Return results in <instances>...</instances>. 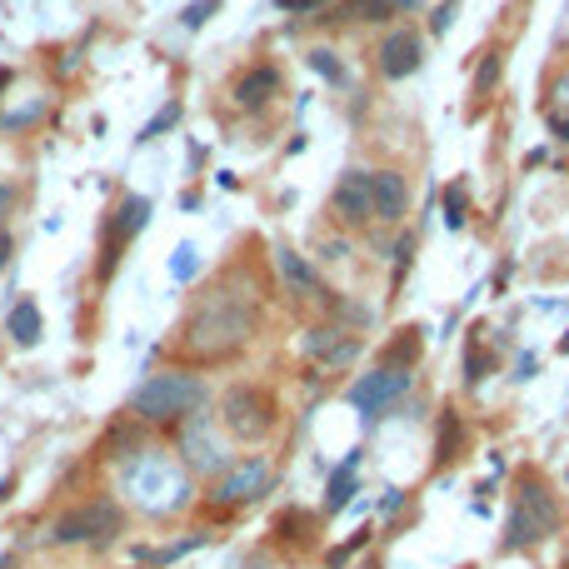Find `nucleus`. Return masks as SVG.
<instances>
[{"mask_svg":"<svg viewBox=\"0 0 569 569\" xmlns=\"http://www.w3.org/2000/svg\"><path fill=\"white\" fill-rule=\"evenodd\" d=\"M260 325V295L240 290V284H215L210 295H200L195 310L181 325V355L200 365H220L235 360L250 340H255Z\"/></svg>","mask_w":569,"mask_h":569,"instance_id":"nucleus-1","label":"nucleus"},{"mask_svg":"<svg viewBox=\"0 0 569 569\" xmlns=\"http://www.w3.org/2000/svg\"><path fill=\"white\" fill-rule=\"evenodd\" d=\"M569 510L564 500L550 490L534 465L514 470V494H510V514H504V534H500V554H534L564 530Z\"/></svg>","mask_w":569,"mask_h":569,"instance_id":"nucleus-2","label":"nucleus"},{"mask_svg":"<svg viewBox=\"0 0 569 569\" xmlns=\"http://www.w3.org/2000/svg\"><path fill=\"white\" fill-rule=\"evenodd\" d=\"M205 395H210V385L200 375L160 370V375L145 379V385H135L130 419H140V425H181V419H190L200 405H205Z\"/></svg>","mask_w":569,"mask_h":569,"instance_id":"nucleus-3","label":"nucleus"},{"mask_svg":"<svg viewBox=\"0 0 569 569\" xmlns=\"http://www.w3.org/2000/svg\"><path fill=\"white\" fill-rule=\"evenodd\" d=\"M280 425V405L265 385H230L220 395V429L240 445H265Z\"/></svg>","mask_w":569,"mask_h":569,"instance_id":"nucleus-4","label":"nucleus"},{"mask_svg":"<svg viewBox=\"0 0 569 569\" xmlns=\"http://www.w3.org/2000/svg\"><path fill=\"white\" fill-rule=\"evenodd\" d=\"M125 534V510L115 500H86L76 504V510L56 514V524L46 530V544H60V550H70V544H95V550H105V544H115Z\"/></svg>","mask_w":569,"mask_h":569,"instance_id":"nucleus-5","label":"nucleus"},{"mask_svg":"<svg viewBox=\"0 0 569 569\" xmlns=\"http://www.w3.org/2000/svg\"><path fill=\"white\" fill-rule=\"evenodd\" d=\"M130 490H135V500H140L145 510H155V514H171V510H181V504L190 500V480L171 455H140L130 465Z\"/></svg>","mask_w":569,"mask_h":569,"instance_id":"nucleus-6","label":"nucleus"},{"mask_svg":"<svg viewBox=\"0 0 569 569\" xmlns=\"http://www.w3.org/2000/svg\"><path fill=\"white\" fill-rule=\"evenodd\" d=\"M409 385H415V370H389V365H375V370H365L360 379H350L345 405H350L365 425H375L379 415H389V409L409 395Z\"/></svg>","mask_w":569,"mask_h":569,"instance_id":"nucleus-7","label":"nucleus"},{"mask_svg":"<svg viewBox=\"0 0 569 569\" xmlns=\"http://www.w3.org/2000/svg\"><path fill=\"white\" fill-rule=\"evenodd\" d=\"M181 465L190 470V474H205L210 484L220 480L235 460H230V445H225V435L215 429V419L210 415H190V419H181Z\"/></svg>","mask_w":569,"mask_h":569,"instance_id":"nucleus-8","label":"nucleus"},{"mask_svg":"<svg viewBox=\"0 0 569 569\" xmlns=\"http://www.w3.org/2000/svg\"><path fill=\"white\" fill-rule=\"evenodd\" d=\"M270 484H275V465H270V455H245V460H235V465L210 484V504H220V510H245V504L265 500Z\"/></svg>","mask_w":569,"mask_h":569,"instance_id":"nucleus-9","label":"nucleus"},{"mask_svg":"<svg viewBox=\"0 0 569 569\" xmlns=\"http://www.w3.org/2000/svg\"><path fill=\"white\" fill-rule=\"evenodd\" d=\"M300 350L305 360L325 365V370H345V365L360 360V335L345 330V325H310L300 335Z\"/></svg>","mask_w":569,"mask_h":569,"instance_id":"nucleus-10","label":"nucleus"},{"mask_svg":"<svg viewBox=\"0 0 569 569\" xmlns=\"http://www.w3.org/2000/svg\"><path fill=\"white\" fill-rule=\"evenodd\" d=\"M330 215L340 220V225L360 230L375 220V185H370V171H345L340 185H335L330 195Z\"/></svg>","mask_w":569,"mask_h":569,"instance_id":"nucleus-11","label":"nucleus"},{"mask_svg":"<svg viewBox=\"0 0 569 569\" xmlns=\"http://www.w3.org/2000/svg\"><path fill=\"white\" fill-rule=\"evenodd\" d=\"M145 225H150V200H145V195H125L120 205H115L110 225H105V270H115L120 250L130 245Z\"/></svg>","mask_w":569,"mask_h":569,"instance_id":"nucleus-12","label":"nucleus"},{"mask_svg":"<svg viewBox=\"0 0 569 569\" xmlns=\"http://www.w3.org/2000/svg\"><path fill=\"white\" fill-rule=\"evenodd\" d=\"M375 56H379V76L405 80V76H415L419 60H425V40H419V30H389Z\"/></svg>","mask_w":569,"mask_h":569,"instance_id":"nucleus-13","label":"nucleus"},{"mask_svg":"<svg viewBox=\"0 0 569 569\" xmlns=\"http://www.w3.org/2000/svg\"><path fill=\"white\" fill-rule=\"evenodd\" d=\"M460 455H470V425H465V415H460L455 405H445L435 415V460H429V470L445 474Z\"/></svg>","mask_w":569,"mask_h":569,"instance_id":"nucleus-14","label":"nucleus"},{"mask_svg":"<svg viewBox=\"0 0 569 569\" xmlns=\"http://www.w3.org/2000/svg\"><path fill=\"white\" fill-rule=\"evenodd\" d=\"M235 105L240 110H265L270 100L280 95V66H270V60H260V66H250L245 76L235 80Z\"/></svg>","mask_w":569,"mask_h":569,"instance_id":"nucleus-15","label":"nucleus"},{"mask_svg":"<svg viewBox=\"0 0 569 569\" xmlns=\"http://www.w3.org/2000/svg\"><path fill=\"white\" fill-rule=\"evenodd\" d=\"M370 185H375V220L385 225H399L409 210V185L399 171H370Z\"/></svg>","mask_w":569,"mask_h":569,"instance_id":"nucleus-16","label":"nucleus"},{"mask_svg":"<svg viewBox=\"0 0 569 569\" xmlns=\"http://www.w3.org/2000/svg\"><path fill=\"white\" fill-rule=\"evenodd\" d=\"M360 460H365V450L355 445L350 455L330 470V480H325V514H340L345 504L355 500V490H360Z\"/></svg>","mask_w":569,"mask_h":569,"instance_id":"nucleus-17","label":"nucleus"},{"mask_svg":"<svg viewBox=\"0 0 569 569\" xmlns=\"http://www.w3.org/2000/svg\"><path fill=\"white\" fill-rule=\"evenodd\" d=\"M540 115H544V125H550L554 140H569V66H560L554 76H544Z\"/></svg>","mask_w":569,"mask_h":569,"instance_id":"nucleus-18","label":"nucleus"},{"mask_svg":"<svg viewBox=\"0 0 569 569\" xmlns=\"http://www.w3.org/2000/svg\"><path fill=\"white\" fill-rule=\"evenodd\" d=\"M419 350H425V325H399V330L379 345V365H389V370H415Z\"/></svg>","mask_w":569,"mask_h":569,"instance_id":"nucleus-19","label":"nucleus"},{"mask_svg":"<svg viewBox=\"0 0 569 569\" xmlns=\"http://www.w3.org/2000/svg\"><path fill=\"white\" fill-rule=\"evenodd\" d=\"M275 270H280V280L290 284L295 295H320V300H325V284H320V275H315V270H310V260H305V255H295L290 245H280V250H275Z\"/></svg>","mask_w":569,"mask_h":569,"instance_id":"nucleus-20","label":"nucleus"},{"mask_svg":"<svg viewBox=\"0 0 569 569\" xmlns=\"http://www.w3.org/2000/svg\"><path fill=\"white\" fill-rule=\"evenodd\" d=\"M5 335L20 345V350H30V345H40V335H46V320H40V305L36 300H16L5 315Z\"/></svg>","mask_w":569,"mask_h":569,"instance_id":"nucleus-21","label":"nucleus"},{"mask_svg":"<svg viewBox=\"0 0 569 569\" xmlns=\"http://www.w3.org/2000/svg\"><path fill=\"white\" fill-rule=\"evenodd\" d=\"M480 335H484V330H474V335H470V345H465V389H480L484 379L500 370V350H490V345H484Z\"/></svg>","mask_w":569,"mask_h":569,"instance_id":"nucleus-22","label":"nucleus"},{"mask_svg":"<svg viewBox=\"0 0 569 569\" xmlns=\"http://www.w3.org/2000/svg\"><path fill=\"white\" fill-rule=\"evenodd\" d=\"M500 80H504V56H500V46H484L480 60H474V86H470V95L484 105L494 90H500Z\"/></svg>","mask_w":569,"mask_h":569,"instance_id":"nucleus-23","label":"nucleus"},{"mask_svg":"<svg viewBox=\"0 0 569 569\" xmlns=\"http://www.w3.org/2000/svg\"><path fill=\"white\" fill-rule=\"evenodd\" d=\"M275 540L280 544H295V550L315 544V514L310 510H284L280 520H275Z\"/></svg>","mask_w":569,"mask_h":569,"instance_id":"nucleus-24","label":"nucleus"},{"mask_svg":"<svg viewBox=\"0 0 569 569\" xmlns=\"http://www.w3.org/2000/svg\"><path fill=\"white\" fill-rule=\"evenodd\" d=\"M305 60H310V70H315V76H325V80H330V86H345V66H340V60H335V50L315 46V50H310V56H305Z\"/></svg>","mask_w":569,"mask_h":569,"instance_id":"nucleus-25","label":"nucleus"},{"mask_svg":"<svg viewBox=\"0 0 569 569\" xmlns=\"http://www.w3.org/2000/svg\"><path fill=\"white\" fill-rule=\"evenodd\" d=\"M465 210H470L465 181H455V185L445 190V225H450V230H465Z\"/></svg>","mask_w":569,"mask_h":569,"instance_id":"nucleus-26","label":"nucleus"},{"mask_svg":"<svg viewBox=\"0 0 569 569\" xmlns=\"http://www.w3.org/2000/svg\"><path fill=\"white\" fill-rule=\"evenodd\" d=\"M365 544H370V530H360V534H350V540H345V544H335V550H330V554H325V569H345V564H350V560H355V554H360V550H365Z\"/></svg>","mask_w":569,"mask_h":569,"instance_id":"nucleus-27","label":"nucleus"},{"mask_svg":"<svg viewBox=\"0 0 569 569\" xmlns=\"http://www.w3.org/2000/svg\"><path fill=\"white\" fill-rule=\"evenodd\" d=\"M340 20H389V5L385 0H345Z\"/></svg>","mask_w":569,"mask_h":569,"instance_id":"nucleus-28","label":"nucleus"},{"mask_svg":"<svg viewBox=\"0 0 569 569\" xmlns=\"http://www.w3.org/2000/svg\"><path fill=\"white\" fill-rule=\"evenodd\" d=\"M215 10H220V0H190V5L181 10V26L185 30H200L210 16H215Z\"/></svg>","mask_w":569,"mask_h":569,"instance_id":"nucleus-29","label":"nucleus"},{"mask_svg":"<svg viewBox=\"0 0 569 569\" xmlns=\"http://www.w3.org/2000/svg\"><path fill=\"white\" fill-rule=\"evenodd\" d=\"M171 125H181V100H171V105H165V110H160V115H155V120L140 130V140H155V135H165Z\"/></svg>","mask_w":569,"mask_h":569,"instance_id":"nucleus-30","label":"nucleus"},{"mask_svg":"<svg viewBox=\"0 0 569 569\" xmlns=\"http://www.w3.org/2000/svg\"><path fill=\"white\" fill-rule=\"evenodd\" d=\"M409 260H415V230H399V240H395V284L405 280Z\"/></svg>","mask_w":569,"mask_h":569,"instance_id":"nucleus-31","label":"nucleus"},{"mask_svg":"<svg viewBox=\"0 0 569 569\" xmlns=\"http://www.w3.org/2000/svg\"><path fill=\"white\" fill-rule=\"evenodd\" d=\"M195 270H200V260H195V245H181V250H175V260H171V275H175V280H190Z\"/></svg>","mask_w":569,"mask_h":569,"instance_id":"nucleus-32","label":"nucleus"},{"mask_svg":"<svg viewBox=\"0 0 569 569\" xmlns=\"http://www.w3.org/2000/svg\"><path fill=\"white\" fill-rule=\"evenodd\" d=\"M429 16H435V20H429V30H435V36H445V30H450V20H455V0H445V5H440V10H429Z\"/></svg>","mask_w":569,"mask_h":569,"instance_id":"nucleus-33","label":"nucleus"},{"mask_svg":"<svg viewBox=\"0 0 569 569\" xmlns=\"http://www.w3.org/2000/svg\"><path fill=\"white\" fill-rule=\"evenodd\" d=\"M405 500H409L405 490H385V500H379V514H385V520H389V514H399V510H405Z\"/></svg>","mask_w":569,"mask_h":569,"instance_id":"nucleus-34","label":"nucleus"},{"mask_svg":"<svg viewBox=\"0 0 569 569\" xmlns=\"http://www.w3.org/2000/svg\"><path fill=\"white\" fill-rule=\"evenodd\" d=\"M280 10H320V5H330V0H275Z\"/></svg>","mask_w":569,"mask_h":569,"instance_id":"nucleus-35","label":"nucleus"},{"mask_svg":"<svg viewBox=\"0 0 569 569\" xmlns=\"http://www.w3.org/2000/svg\"><path fill=\"white\" fill-rule=\"evenodd\" d=\"M514 379H534V355H520V365H514Z\"/></svg>","mask_w":569,"mask_h":569,"instance_id":"nucleus-36","label":"nucleus"},{"mask_svg":"<svg viewBox=\"0 0 569 569\" xmlns=\"http://www.w3.org/2000/svg\"><path fill=\"white\" fill-rule=\"evenodd\" d=\"M10 205H16V185L0 181V215H10Z\"/></svg>","mask_w":569,"mask_h":569,"instance_id":"nucleus-37","label":"nucleus"},{"mask_svg":"<svg viewBox=\"0 0 569 569\" xmlns=\"http://www.w3.org/2000/svg\"><path fill=\"white\" fill-rule=\"evenodd\" d=\"M10 250H16V240H10L5 230H0V265H5V260H10Z\"/></svg>","mask_w":569,"mask_h":569,"instance_id":"nucleus-38","label":"nucleus"},{"mask_svg":"<svg viewBox=\"0 0 569 569\" xmlns=\"http://www.w3.org/2000/svg\"><path fill=\"white\" fill-rule=\"evenodd\" d=\"M385 5H389V10H419L425 0H385Z\"/></svg>","mask_w":569,"mask_h":569,"instance_id":"nucleus-39","label":"nucleus"},{"mask_svg":"<svg viewBox=\"0 0 569 569\" xmlns=\"http://www.w3.org/2000/svg\"><path fill=\"white\" fill-rule=\"evenodd\" d=\"M240 569H270L265 560H245V564H240Z\"/></svg>","mask_w":569,"mask_h":569,"instance_id":"nucleus-40","label":"nucleus"},{"mask_svg":"<svg viewBox=\"0 0 569 569\" xmlns=\"http://www.w3.org/2000/svg\"><path fill=\"white\" fill-rule=\"evenodd\" d=\"M560 355H569V335H564V340H560Z\"/></svg>","mask_w":569,"mask_h":569,"instance_id":"nucleus-41","label":"nucleus"},{"mask_svg":"<svg viewBox=\"0 0 569 569\" xmlns=\"http://www.w3.org/2000/svg\"><path fill=\"white\" fill-rule=\"evenodd\" d=\"M360 569H379V560H370V564H360Z\"/></svg>","mask_w":569,"mask_h":569,"instance_id":"nucleus-42","label":"nucleus"},{"mask_svg":"<svg viewBox=\"0 0 569 569\" xmlns=\"http://www.w3.org/2000/svg\"><path fill=\"white\" fill-rule=\"evenodd\" d=\"M560 569H569V554H564V564H560Z\"/></svg>","mask_w":569,"mask_h":569,"instance_id":"nucleus-43","label":"nucleus"}]
</instances>
